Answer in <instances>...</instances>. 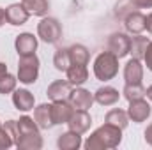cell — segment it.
Returning a JSON list of instances; mask_svg holds the SVG:
<instances>
[{"mask_svg":"<svg viewBox=\"0 0 152 150\" xmlns=\"http://www.w3.org/2000/svg\"><path fill=\"white\" fill-rule=\"evenodd\" d=\"M122 141V129L104 122L101 127H97L83 143L87 150H108L117 149Z\"/></svg>","mask_w":152,"mask_h":150,"instance_id":"1","label":"cell"},{"mask_svg":"<svg viewBox=\"0 0 152 150\" xmlns=\"http://www.w3.org/2000/svg\"><path fill=\"white\" fill-rule=\"evenodd\" d=\"M94 74L99 81H110L118 74V58L112 51H101L94 60Z\"/></svg>","mask_w":152,"mask_h":150,"instance_id":"2","label":"cell"},{"mask_svg":"<svg viewBox=\"0 0 152 150\" xmlns=\"http://www.w3.org/2000/svg\"><path fill=\"white\" fill-rule=\"evenodd\" d=\"M39 66H41V62H39L36 53L21 55L18 60V79H20V83H23V85L36 83L39 76Z\"/></svg>","mask_w":152,"mask_h":150,"instance_id":"3","label":"cell"},{"mask_svg":"<svg viewBox=\"0 0 152 150\" xmlns=\"http://www.w3.org/2000/svg\"><path fill=\"white\" fill-rule=\"evenodd\" d=\"M37 37L46 44H57L62 37V25L55 18L42 16L37 23Z\"/></svg>","mask_w":152,"mask_h":150,"instance_id":"4","label":"cell"},{"mask_svg":"<svg viewBox=\"0 0 152 150\" xmlns=\"http://www.w3.org/2000/svg\"><path fill=\"white\" fill-rule=\"evenodd\" d=\"M129 48L131 37L124 32H115L108 39V51H112L117 58H124L126 55H129Z\"/></svg>","mask_w":152,"mask_h":150,"instance_id":"5","label":"cell"},{"mask_svg":"<svg viewBox=\"0 0 152 150\" xmlns=\"http://www.w3.org/2000/svg\"><path fill=\"white\" fill-rule=\"evenodd\" d=\"M151 113H152V108L145 99H136V101H131L129 103L127 115H129V120H133L134 124L145 122L151 117Z\"/></svg>","mask_w":152,"mask_h":150,"instance_id":"6","label":"cell"},{"mask_svg":"<svg viewBox=\"0 0 152 150\" xmlns=\"http://www.w3.org/2000/svg\"><path fill=\"white\" fill-rule=\"evenodd\" d=\"M30 18V12L25 9L23 4H11L5 7V20L9 25L12 27H21L28 21Z\"/></svg>","mask_w":152,"mask_h":150,"instance_id":"7","label":"cell"},{"mask_svg":"<svg viewBox=\"0 0 152 150\" xmlns=\"http://www.w3.org/2000/svg\"><path fill=\"white\" fill-rule=\"evenodd\" d=\"M75 111L73 104L69 101H53L51 103V118H53V125H62L67 124L71 115Z\"/></svg>","mask_w":152,"mask_h":150,"instance_id":"8","label":"cell"},{"mask_svg":"<svg viewBox=\"0 0 152 150\" xmlns=\"http://www.w3.org/2000/svg\"><path fill=\"white\" fill-rule=\"evenodd\" d=\"M69 103L73 104L75 110H90L94 104V94H90V90H87V88L75 87L71 90Z\"/></svg>","mask_w":152,"mask_h":150,"instance_id":"9","label":"cell"},{"mask_svg":"<svg viewBox=\"0 0 152 150\" xmlns=\"http://www.w3.org/2000/svg\"><path fill=\"white\" fill-rule=\"evenodd\" d=\"M67 125H69L71 131H75L78 134L87 133L90 129V125H92V117H90L88 110H75L71 118H69V122H67Z\"/></svg>","mask_w":152,"mask_h":150,"instance_id":"10","label":"cell"},{"mask_svg":"<svg viewBox=\"0 0 152 150\" xmlns=\"http://www.w3.org/2000/svg\"><path fill=\"white\" fill-rule=\"evenodd\" d=\"M12 104H14V108L18 110V111H30V110H34V106H36V97H34V94L30 92V90H27V88H16L14 92H12Z\"/></svg>","mask_w":152,"mask_h":150,"instance_id":"11","label":"cell"},{"mask_svg":"<svg viewBox=\"0 0 152 150\" xmlns=\"http://www.w3.org/2000/svg\"><path fill=\"white\" fill-rule=\"evenodd\" d=\"M71 90H73V85H71L67 79H57V81H53V83L48 87L46 95H48L51 101H69Z\"/></svg>","mask_w":152,"mask_h":150,"instance_id":"12","label":"cell"},{"mask_svg":"<svg viewBox=\"0 0 152 150\" xmlns=\"http://www.w3.org/2000/svg\"><path fill=\"white\" fill-rule=\"evenodd\" d=\"M18 138V124L16 120H7L0 127V150H7L14 147Z\"/></svg>","mask_w":152,"mask_h":150,"instance_id":"13","label":"cell"},{"mask_svg":"<svg viewBox=\"0 0 152 150\" xmlns=\"http://www.w3.org/2000/svg\"><path fill=\"white\" fill-rule=\"evenodd\" d=\"M14 48H16L20 57L21 55H32L37 50V37L30 32H21L20 36H16Z\"/></svg>","mask_w":152,"mask_h":150,"instance_id":"14","label":"cell"},{"mask_svg":"<svg viewBox=\"0 0 152 150\" xmlns=\"http://www.w3.org/2000/svg\"><path fill=\"white\" fill-rule=\"evenodd\" d=\"M120 99V94L115 87L110 85H104V87H99L96 92H94V101L101 106H113L118 103Z\"/></svg>","mask_w":152,"mask_h":150,"instance_id":"15","label":"cell"},{"mask_svg":"<svg viewBox=\"0 0 152 150\" xmlns=\"http://www.w3.org/2000/svg\"><path fill=\"white\" fill-rule=\"evenodd\" d=\"M124 79L126 83H142L143 79V66L138 58H131L124 66Z\"/></svg>","mask_w":152,"mask_h":150,"instance_id":"16","label":"cell"},{"mask_svg":"<svg viewBox=\"0 0 152 150\" xmlns=\"http://www.w3.org/2000/svg\"><path fill=\"white\" fill-rule=\"evenodd\" d=\"M14 147L18 150H41L42 149V136H41V133L21 134L16 138Z\"/></svg>","mask_w":152,"mask_h":150,"instance_id":"17","label":"cell"},{"mask_svg":"<svg viewBox=\"0 0 152 150\" xmlns=\"http://www.w3.org/2000/svg\"><path fill=\"white\" fill-rule=\"evenodd\" d=\"M34 120L37 122L41 129H51L53 118H51V104L42 103L39 106H34Z\"/></svg>","mask_w":152,"mask_h":150,"instance_id":"18","label":"cell"},{"mask_svg":"<svg viewBox=\"0 0 152 150\" xmlns=\"http://www.w3.org/2000/svg\"><path fill=\"white\" fill-rule=\"evenodd\" d=\"M81 134H78L75 131H67V133H62L57 140V147L60 150H78L81 147Z\"/></svg>","mask_w":152,"mask_h":150,"instance_id":"19","label":"cell"},{"mask_svg":"<svg viewBox=\"0 0 152 150\" xmlns=\"http://www.w3.org/2000/svg\"><path fill=\"white\" fill-rule=\"evenodd\" d=\"M67 74V81L73 87H81L87 79H88V69L87 66H78V64H71L69 69L66 71Z\"/></svg>","mask_w":152,"mask_h":150,"instance_id":"20","label":"cell"},{"mask_svg":"<svg viewBox=\"0 0 152 150\" xmlns=\"http://www.w3.org/2000/svg\"><path fill=\"white\" fill-rule=\"evenodd\" d=\"M124 25H126V30L129 32V34H133V36H136V34H142L143 30H145V16L142 14V12H129L127 16H126V21H124Z\"/></svg>","mask_w":152,"mask_h":150,"instance_id":"21","label":"cell"},{"mask_svg":"<svg viewBox=\"0 0 152 150\" xmlns=\"http://www.w3.org/2000/svg\"><path fill=\"white\" fill-rule=\"evenodd\" d=\"M104 122H108L112 125H117V127H120L124 131L127 127V124H129V115H127V111H124L120 108H113V110H110L106 113Z\"/></svg>","mask_w":152,"mask_h":150,"instance_id":"22","label":"cell"},{"mask_svg":"<svg viewBox=\"0 0 152 150\" xmlns=\"http://www.w3.org/2000/svg\"><path fill=\"white\" fill-rule=\"evenodd\" d=\"M69 57H71V64H78V66H87L90 60V53H88L87 46H83V44L69 46Z\"/></svg>","mask_w":152,"mask_h":150,"instance_id":"23","label":"cell"},{"mask_svg":"<svg viewBox=\"0 0 152 150\" xmlns=\"http://www.w3.org/2000/svg\"><path fill=\"white\" fill-rule=\"evenodd\" d=\"M149 42H151V41H149L147 37H143L142 34H136L134 37H131V48H129V53L133 55V58L142 60L143 55H145V50H147Z\"/></svg>","mask_w":152,"mask_h":150,"instance_id":"24","label":"cell"},{"mask_svg":"<svg viewBox=\"0 0 152 150\" xmlns=\"http://www.w3.org/2000/svg\"><path fill=\"white\" fill-rule=\"evenodd\" d=\"M21 4L25 5V9L34 14V16H46L48 9H50V2L48 0H21Z\"/></svg>","mask_w":152,"mask_h":150,"instance_id":"25","label":"cell"},{"mask_svg":"<svg viewBox=\"0 0 152 150\" xmlns=\"http://www.w3.org/2000/svg\"><path fill=\"white\" fill-rule=\"evenodd\" d=\"M53 66L57 71L66 73L71 66V57H69V48H58L53 55Z\"/></svg>","mask_w":152,"mask_h":150,"instance_id":"26","label":"cell"},{"mask_svg":"<svg viewBox=\"0 0 152 150\" xmlns=\"http://www.w3.org/2000/svg\"><path fill=\"white\" fill-rule=\"evenodd\" d=\"M16 124H18V136H21V134H32V133H39L41 131L37 122L32 117H28V115L20 117V120H16Z\"/></svg>","mask_w":152,"mask_h":150,"instance_id":"27","label":"cell"},{"mask_svg":"<svg viewBox=\"0 0 152 150\" xmlns=\"http://www.w3.org/2000/svg\"><path fill=\"white\" fill-rule=\"evenodd\" d=\"M122 95L131 103V101H136V99H143L145 97V88L142 83H126L124 90H122Z\"/></svg>","mask_w":152,"mask_h":150,"instance_id":"28","label":"cell"},{"mask_svg":"<svg viewBox=\"0 0 152 150\" xmlns=\"http://www.w3.org/2000/svg\"><path fill=\"white\" fill-rule=\"evenodd\" d=\"M16 83H18V78L12 76L11 73H7L4 78H0V94H4V95L12 94L16 90Z\"/></svg>","mask_w":152,"mask_h":150,"instance_id":"29","label":"cell"},{"mask_svg":"<svg viewBox=\"0 0 152 150\" xmlns=\"http://www.w3.org/2000/svg\"><path fill=\"white\" fill-rule=\"evenodd\" d=\"M143 60H145V66H147V69L152 73V41L149 42V46H147V50H145Z\"/></svg>","mask_w":152,"mask_h":150,"instance_id":"30","label":"cell"},{"mask_svg":"<svg viewBox=\"0 0 152 150\" xmlns=\"http://www.w3.org/2000/svg\"><path fill=\"white\" fill-rule=\"evenodd\" d=\"M131 4L138 9H152V0H131Z\"/></svg>","mask_w":152,"mask_h":150,"instance_id":"31","label":"cell"},{"mask_svg":"<svg viewBox=\"0 0 152 150\" xmlns=\"http://www.w3.org/2000/svg\"><path fill=\"white\" fill-rule=\"evenodd\" d=\"M143 136H145V141H147V145H151V147H152V124H149V125H147V129H145Z\"/></svg>","mask_w":152,"mask_h":150,"instance_id":"32","label":"cell"},{"mask_svg":"<svg viewBox=\"0 0 152 150\" xmlns=\"http://www.w3.org/2000/svg\"><path fill=\"white\" fill-rule=\"evenodd\" d=\"M145 30H147L149 34H152V12L149 16H145Z\"/></svg>","mask_w":152,"mask_h":150,"instance_id":"33","label":"cell"},{"mask_svg":"<svg viewBox=\"0 0 152 150\" xmlns=\"http://www.w3.org/2000/svg\"><path fill=\"white\" fill-rule=\"evenodd\" d=\"M7 73H9V71H7V66H5L4 62H0V78H4Z\"/></svg>","mask_w":152,"mask_h":150,"instance_id":"34","label":"cell"},{"mask_svg":"<svg viewBox=\"0 0 152 150\" xmlns=\"http://www.w3.org/2000/svg\"><path fill=\"white\" fill-rule=\"evenodd\" d=\"M4 23H7V20H5V9L0 7V27H2Z\"/></svg>","mask_w":152,"mask_h":150,"instance_id":"35","label":"cell"},{"mask_svg":"<svg viewBox=\"0 0 152 150\" xmlns=\"http://www.w3.org/2000/svg\"><path fill=\"white\" fill-rule=\"evenodd\" d=\"M145 95H147V99H149V101L152 103V85L149 87V88H147V90H145Z\"/></svg>","mask_w":152,"mask_h":150,"instance_id":"36","label":"cell"},{"mask_svg":"<svg viewBox=\"0 0 152 150\" xmlns=\"http://www.w3.org/2000/svg\"><path fill=\"white\" fill-rule=\"evenodd\" d=\"M2 125H4V124H2V122H0V127H2Z\"/></svg>","mask_w":152,"mask_h":150,"instance_id":"37","label":"cell"}]
</instances>
